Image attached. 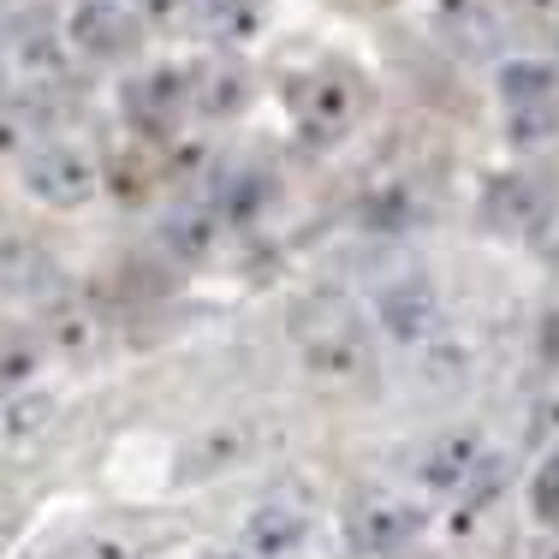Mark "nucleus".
<instances>
[{
    "label": "nucleus",
    "instance_id": "f257e3e1",
    "mask_svg": "<svg viewBox=\"0 0 559 559\" xmlns=\"http://www.w3.org/2000/svg\"><path fill=\"white\" fill-rule=\"evenodd\" d=\"M369 108V84L340 60H322V66H304V72L286 78V114L298 126L304 143H340L345 131L364 119Z\"/></svg>",
    "mask_w": 559,
    "mask_h": 559
},
{
    "label": "nucleus",
    "instance_id": "f03ea898",
    "mask_svg": "<svg viewBox=\"0 0 559 559\" xmlns=\"http://www.w3.org/2000/svg\"><path fill=\"white\" fill-rule=\"evenodd\" d=\"M310 310L322 316V322H310V316L292 322L298 328V345H304V364L328 381H364L369 369H376V345H369L364 316L345 298H316Z\"/></svg>",
    "mask_w": 559,
    "mask_h": 559
},
{
    "label": "nucleus",
    "instance_id": "7ed1b4c3",
    "mask_svg": "<svg viewBox=\"0 0 559 559\" xmlns=\"http://www.w3.org/2000/svg\"><path fill=\"white\" fill-rule=\"evenodd\" d=\"M345 536H352L357 554L393 559L423 536V506L411 495H399V488H364L345 506Z\"/></svg>",
    "mask_w": 559,
    "mask_h": 559
},
{
    "label": "nucleus",
    "instance_id": "20e7f679",
    "mask_svg": "<svg viewBox=\"0 0 559 559\" xmlns=\"http://www.w3.org/2000/svg\"><path fill=\"white\" fill-rule=\"evenodd\" d=\"M500 452H488V441L476 429H447L435 435L429 447L417 452V464H411V476H417L423 495H441V500H464L476 483L488 476V464H495Z\"/></svg>",
    "mask_w": 559,
    "mask_h": 559
},
{
    "label": "nucleus",
    "instance_id": "39448f33",
    "mask_svg": "<svg viewBox=\"0 0 559 559\" xmlns=\"http://www.w3.org/2000/svg\"><path fill=\"white\" fill-rule=\"evenodd\" d=\"M24 185H31L48 209H78L96 191V162L66 138H43V143L24 150Z\"/></svg>",
    "mask_w": 559,
    "mask_h": 559
},
{
    "label": "nucleus",
    "instance_id": "423d86ee",
    "mask_svg": "<svg viewBox=\"0 0 559 559\" xmlns=\"http://www.w3.org/2000/svg\"><path fill=\"white\" fill-rule=\"evenodd\" d=\"M185 108H197V66H150L126 84V119L138 131H173Z\"/></svg>",
    "mask_w": 559,
    "mask_h": 559
},
{
    "label": "nucleus",
    "instance_id": "0eeeda50",
    "mask_svg": "<svg viewBox=\"0 0 559 559\" xmlns=\"http://www.w3.org/2000/svg\"><path fill=\"white\" fill-rule=\"evenodd\" d=\"M500 96H506V114H512V138L518 143L548 138V131L559 126V72L554 66H536V60L506 66Z\"/></svg>",
    "mask_w": 559,
    "mask_h": 559
},
{
    "label": "nucleus",
    "instance_id": "6e6552de",
    "mask_svg": "<svg viewBox=\"0 0 559 559\" xmlns=\"http://www.w3.org/2000/svg\"><path fill=\"white\" fill-rule=\"evenodd\" d=\"M143 36V19L126 7V0H84V7L66 19V43L78 55H96V60H119L131 55Z\"/></svg>",
    "mask_w": 559,
    "mask_h": 559
},
{
    "label": "nucleus",
    "instance_id": "1a4fd4ad",
    "mask_svg": "<svg viewBox=\"0 0 559 559\" xmlns=\"http://www.w3.org/2000/svg\"><path fill=\"white\" fill-rule=\"evenodd\" d=\"M435 286L423 274H405V280H388L376 298V322L388 328V340L399 345H429L435 340Z\"/></svg>",
    "mask_w": 559,
    "mask_h": 559
},
{
    "label": "nucleus",
    "instance_id": "9d476101",
    "mask_svg": "<svg viewBox=\"0 0 559 559\" xmlns=\"http://www.w3.org/2000/svg\"><path fill=\"white\" fill-rule=\"evenodd\" d=\"M304 536H310V512L292 500H262L257 512L245 518V559H286L304 548Z\"/></svg>",
    "mask_w": 559,
    "mask_h": 559
},
{
    "label": "nucleus",
    "instance_id": "9b49d317",
    "mask_svg": "<svg viewBox=\"0 0 559 559\" xmlns=\"http://www.w3.org/2000/svg\"><path fill=\"white\" fill-rule=\"evenodd\" d=\"M197 36L203 43H221V48H245L250 36L269 24V7L262 0H203V7L191 12Z\"/></svg>",
    "mask_w": 559,
    "mask_h": 559
},
{
    "label": "nucleus",
    "instance_id": "f8f14e48",
    "mask_svg": "<svg viewBox=\"0 0 559 559\" xmlns=\"http://www.w3.org/2000/svg\"><path fill=\"white\" fill-rule=\"evenodd\" d=\"M12 55H19L24 72L55 78L60 72V24L48 12H19L12 19Z\"/></svg>",
    "mask_w": 559,
    "mask_h": 559
},
{
    "label": "nucleus",
    "instance_id": "ddd939ff",
    "mask_svg": "<svg viewBox=\"0 0 559 559\" xmlns=\"http://www.w3.org/2000/svg\"><path fill=\"white\" fill-rule=\"evenodd\" d=\"M245 96H250V78L238 72L233 60L197 66V114L226 119V114H238V108H245Z\"/></svg>",
    "mask_w": 559,
    "mask_h": 559
},
{
    "label": "nucleus",
    "instance_id": "4468645a",
    "mask_svg": "<svg viewBox=\"0 0 559 559\" xmlns=\"http://www.w3.org/2000/svg\"><path fill=\"white\" fill-rule=\"evenodd\" d=\"M221 209L209 203V197H191L185 209H173V221H167V245L173 250H185V257H203L209 245H215V233H221Z\"/></svg>",
    "mask_w": 559,
    "mask_h": 559
},
{
    "label": "nucleus",
    "instance_id": "2eb2a0df",
    "mask_svg": "<svg viewBox=\"0 0 559 559\" xmlns=\"http://www.w3.org/2000/svg\"><path fill=\"white\" fill-rule=\"evenodd\" d=\"M441 31H459V48H495V19L476 0H441Z\"/></svg>",
    "mask_w": 559,
    "mask_h": 559
},
{
    "label": "nucleus",
    "instance_id": "dca6fc26",
    "mask_svg": "<svg viewBox=\"0 0 559 559\" xmlns=\"http://www.w3.org/2000/svg\"><path fill=\"white\" fill-rule=\"evenodd\" d=\"M48 411H55V405H48L43 393H36V399H31V393H12V399H7V441L24 447V441H31V435L48 423Z\"/></svg>",
    "mask_w": 559,
    "mask_h": 559
},
{
    "label": "nucleus",
    "instance_id": "f3484780",
    "mask_svg": "<svg viewBox=\"0 0 559 559\" xmlns=\"http://www.w3.org/2000/svg\"><path fill=\"white\" fill-rule=\"evenodd\" d=\"M530 512H536V524L559 530V447L548 452V464L536 471V483H530Z\"/></svg>",
    "mask_w": 559,
    "mask_h": 559
},
{
    "label": "nucleus",
    "instance_id": "a211bd4d",
    "mask_svg": "<svg viewBox=\"0 0 559 559\" xmlns=\"http://www.w3.org/2000/svg\"><path fill=\"white\" fill-rule=\"evenodd\" d=\"M530 435H536V441H554V447H559V388L536 399V411H530Z\"/></svg>",
    "mask_w": 559,
    "mask_h": 559
},
{
    "label": "nucleus",
    "instance_id": "6ab92c4d",
    "mask_svg": "<svg viewBox=\"0 0 559 559\" xmlns=\"http://www.w3.org/2000/svg\"><path fill=\"white\" fill-rule=\"evenodd\" d=\"M24 381H31V334H12L7 340V388L24 393Z\"/></svg>",
    "mask_w": 559,
    "mask_h": 559
},
{
    "label": "nucleus",
    "instance_id": "aec40b11",
    "mask_svg": "<svg viewBox=\"0 0 559 559\" xmlns=\"http://www.w3.org/2000/svg\"><path fill=\"white\" fill-rule=\"evenodd\" d=\"M72 559H131V548H126V542H114V536H90Z\"/></svg>",
    "mask_w": 559,
    "mask_h": 559
},
{
    "label": "nucleus",
    "instance_id": "412c9836",
    "mask_svg": "<svg viewBox=\"0 0 559 559\" xmlns=\"http://www.w3.org/2000/svg\"><path fill=\"white\" fill-rule=\"evenodd\" d=\"M530 559H559V536H548V542H542V548L530 554Z\"/></svg>",
    "mask_w": 559,
    "mask_h": 559
},
{
    "label": "nucleus",
    "instance_id": "4be33fe9",
    "mask_svg": "<svg viewBox=\"0 0 559 559\" xmlns=\"http://www.w3.org/2000/svg\"><path fill=\"white\" fill-rule=\"evenodd\" d=\"M215 559H245V554H215Z\"/></svg>",
    "mask_w": 559,
    "mask_h": 559
}]
</instances>
